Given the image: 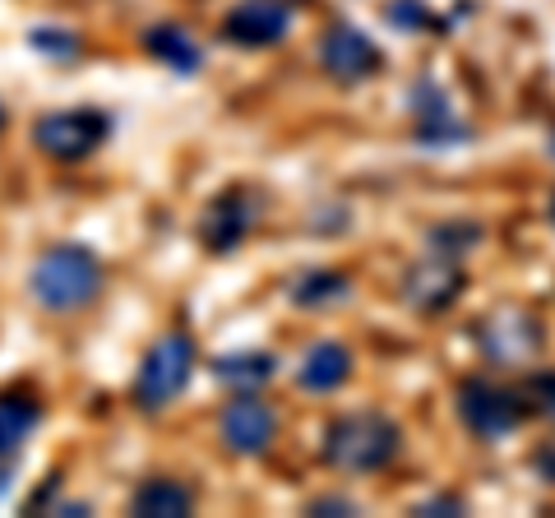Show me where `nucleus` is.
Returning a JSON list of instances; mask_svg holds the SVG:
<instances>
[{
    "instance_id": "obj_1",
    "label": "nucleus",
    "mask_w": 555,
    "mask_h": 518,
    "mask_svg": "<svg viewBox=\"0 0 555 518\" xmlns=\"http://www.w3.org/2000/svg\"><path fill=\"white\" fill-rule=\"evenodd\" d=\"M102 292V259L79 246V241H61L38 255V264L28 269V297L51 315H79L89 310Z\"/></svg>"
},
{
    "instance_id": "obj_2",
    "label": "nucleus",
    "mask_w": 555,
    "mask_h": 518,
    "mask_svg": "<svg viewBox=\"0 0 555 518\" xmlns=\"http://www.w3.org/2000/svg\"><path fill=\"white\" fill-rule=\"evenodd\" d=\"M403 444V430L385 412H343L324 430V463L347 477H366L389 468Z\"/></svg>"
},
{
    "instance_id": "obj_3",
    "label": "nucleus",
    "mask_w": 555,
    "mask_h": 518,
    "mask_svg": "<svg viewBox=\"0 0 555 518\" xmlns=\"http://www.w3.org/2000/svg\"><path fill=\"white\" fill-rule=\"evenodd\" d=\"M195 366H199V352L190 334L167 329L163 338H153V348L144 352V361L134 371V407L139 412L171 407L185 393L190 379H195Z\"/></svg>"
},
{
    "instance_id": "obj_4",
    "label": "nucleus",
    "mask_w": 555,
    "mask_h": 518,
    "mask_svg": "<svg viewBox=\"0 0 555 518\" xmlns=\"http://www.w3.org/2000/svg\"><path fill=\"white\" fill-rule=\"evenodd\" d=\"M112 134V116L98 107H65L33 120V144L51 163H83Z\"/></svg>"
},
{
    "instance_id": "obj_5",
    "label": "nucleus",
    "mask_w": 555,
    "mask_h": 518,
    "mask_svg": "<svg viewBox=\"0 0 555 518\" xmlns=\"http://www.w3.org/2000/svg\"><path fill=\"white\" fill-rule=\"evenodd\" d=\"M459 417L477 440H500L524 422V393H514L495 379H467L459 389Z\"/></svg>"
},
{
    "instance_id": "obj_6",
    "label": "nucleus",
    "mask_w": 555,
    "mask_h": 518,
    "mask_svg": "<svg viewBox=\"0 0 555 518\" xmlns=\"http://www.w3.org/2000/svg\"><path fill=\"white\" fill-rule=\"evenodd\" d=\"M218 440L236 458H259L278 440V412L259 393H232L218 412Z\"/></svg>"
},
{
    "instance_id": "obj_7",
    "label": "nucleus",
    "mask_w": 555,
    "mask_h": 518,
    "mask_svg": "<svg viewBox=\"0 0 555 518\" xmlns=\"http://www.w3.org/2000/svg\"><path fill=\"white\" fill-rule=\"evenodd\" d=\"M320 65H324V75L334 83H366V79L379 75L385 56H379V47L371 42L366 28L328 24L324 38H320Z\"/></svg>"
},
{
    "instance_id": "obj_8",
    "label": "nucleus",
    "mask_w": 555,
    "mask_h": 518,
    "mask_svg": "<svg viewBox=\"0 0 555 518\" xmlns=\"http://www.w3.org/2000/svg\"><path fill=\"white\" fill-rule=\"evenodd\" d=\"M250 228H255V195L246 185L218 190V195L204 204V213H199V241L214 255L236 250L241 241L250 236Z\"/></svg>"
},
{
    "instance_id": "obj_9",
    "label": "nucleus",
    "mask_w": 555,
    "mask_h": 518,
    "mask_svg": "<svg viewBox=\"0 0 555 518\" xmlns=\"http://www.w3.org/2000/svg\"><path fill=\"white\" fill-rule=\"evenodd\" d=\"M292 33V5L287 0H241L222 14V38L250 51L278 47Z\"/></svg>"
},
{
    "instance_id": "obj_10",
    "label": "nucleus",
    "mask_w": 555,
    "mask_h": 518,
    "mask_svg": "<svg viewBox=\"0 0 555 518\" xmlns=\"http://www.w3.org/2000/svg\"><path fill=\"white\" fill-rule=\"evenodd\" d=\"M463 292V269H459V259L454 255H426V259H416L412 273L403 279V297L416 306V310H426V315H440L444 306H454V297Z\"/></svg>"
},
{
    "instance_id": "obj_11",
    "label": "nucleus",
    "mask_w": 555,
    "mask_h": 518,
    "mask_svg": "<svg viewBox=\"0 0 555 518\" xmlns=\"http://www.w3.org/2000/svg\"><path fill=\"white\" fill-rule=\"evenodd\" d=\"M42 426V403L28 389H5L0 393V458H24L28 436Z\"/></svg>"
},
{
    "instance_id": "obj_12",
    "label": "nucleus",
    "mask_w": 555,
    "mask_h": 518,
    "mask_svg": "<svg viewBox=\"0 0 555 518\" xmlns=\"http://www.w3.org/2000/svg\"><path fill=\"white\" fill-rule=\"evenodd\" d=\"M347 379H352V352L343 348V342H315V348H306L301 366H297V385L306 393H334L343 389Z\"/></svg>"
},
{
    "instance_id": "obj_13",
    "label": "nucleus",
    "mask_w": 555,
    "mask_h": 518,
    "mask_svg": "<svg viewBox=\"0 0 555 518\" xmlns=\"http://www.w3.org/2000/svg\"><path fill=\"white\" fill-rule=\"evenodd\" d=\"M130 514L139 518H185L195 514V491L181 477H144L130 495Z\"/></svg>"
},
{
    "instance_id": "obj_14",
    "label": "nucleus",
    "mask_w": 555,
    "mask_h": 518,
    "mask_svg": "<svg viewBox=\"0 0 555 518\" xmlns=\"http://www.w3.org/2000/svg\"><path fill=\"white\" fill-rule=\"evenodd\" d=\"M144 51L158 65H167V70H177V75H195L199 70V61H204V51L199 42L190 38V33L181 24H153L144 33Z\"/></svg>"
},
{
    "instance_id": "obj_15",
    "label": "nucleus",
    "mask_w": 555,
    "mask_h": 518,
    "mask_svg": "<svg viewBox=\"0 0 555 518\" xmlns=\"http://www.w3.org/2000/svg\"><path fill=\"white\" fill-rule=\"evenodd\" d=\"M273 366L278 361L269 352H232V357L214 361V375L222 379V385H232L236 393H255L259 385H269L273 379Z\"/></svg>"
},
{
    "instance_id": "obj_16",
    "label": "nucleus",
    "mask_w": 555,
    "mask_h": 518,
    "mask_svg": "<svg viewBox=\"0 0 555 518\" xmlns=\"http://www.w3.org/2000/svg\"><path fill=\"white\" fill-rule=\"evenodd\" d=\"M347 292H352V279L338 269H315V273H306V279L292 283V306H334V301H347Z\"/></svg>"
},
{
    "instance_id": "obj_17",
    "label": "nucleus",
    "mask_w": 555,
    "mask_h": 518,
    "mask_svg": "<svg viewBox=\"0 0 555 518\" xmlns=\"http://www.w3.org/2000/svg\"><path fill=\"white\" fill-rule=\"evenodd\" d=\"M528 399H537V403H532L537 412L555 417V375H537V379H528Z\"/></svg>"
},
{
    "instance_id": "obj_18",
    "label": "nucleus",
    "mask_w": 555,
    "mask_h": 518,
    "mask_svg": "<svg viewBox=\"0 0 555 518\" xmlns=\"http://www.w3.org/2000/svg\"><path fill=\"white\" fill-rule=\"evenodd\" d=\"M310 514H357V505L352 500H310Z\"/></svg>"
},
{
    "instance_id": "obj_19",
    "label": "nucleus",
    "mask_w": 555,
    "mask_h": 518,
    "mask_svg": "<svg viewBox=\"0 0 555 518\" xmlns=\"http://www.w3.org/2000/svg\"><path fill=\"white\" fill-rule=\"evenodd\" d=\"M416 514H463V500H422V505H416Z\"/></svg>"
},
{
    "instance_id": "obj_20",
    "label": "nucleus",
    "mask_w": 555,
    "mask_h": 518,
    "mask_svg": "<svg viewBox=\"0 0 555 518\" xmlns=\"http://www.w3.org/2000/svg\"><path fill=\"white\" fill-rule=\"evenodd\" d=\"M14 468H20V463H14V458H0V495L10 491V477H14Z\"/></svg>"
},
{
    "instance_id": "obj_21",
    "label": "nucleus",
    "mask_w": 555,
    "mask_h": 518,
    "mask_svg": "<svg viewBox=\"0 0 555 518\" xmlns=\"http://www.w3.org/2000/svg\"><path fill=\"white\" fill-rule=\"evenodd\" d=\"M0 130H5V102H0Z\"/></svg>"
},
{
    "instance_id": "obj_22",
    "label": "nucleus",
    "mask_w": 555,
    "mask_h": 518,
    "mask_svg": "<svg viewBox=\"0 0 555 518\" xmlns=\"http://www.w3.org/2000/svg\"><path fill=\"white\" fill-rule=\"evenodd\" d=\"M551 218H555V204H551Z\"/></svg>"
}]
</instances>
